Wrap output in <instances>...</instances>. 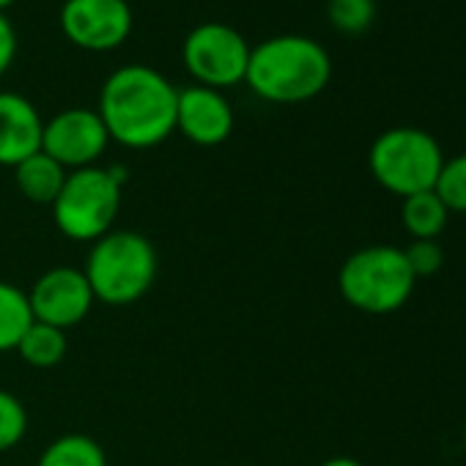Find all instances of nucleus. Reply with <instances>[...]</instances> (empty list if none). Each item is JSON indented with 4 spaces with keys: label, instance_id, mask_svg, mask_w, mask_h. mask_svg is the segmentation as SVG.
I'll return each instance as SVG.
<instances>
[{
    "label": "nucleus",
    "instance_id": "obj_1",
    "mask_svg": "<svg viewBox=\"0 0 466 466\" xmlns=\"http://www.w3.org/2000/svg\"><path fill=\"white\" fill-rule=\"evenodd\" d=\"M178 88L157 69L129 64L116 69L99 94V118L110 140L127 148H154L176 132Z\"/></svg>",
    "mask_w": 466,
    "mask_h": 466
},
{
    "label": "nucleus",
    "instance_id": "obj_2",
    "mask_svg": "<svg viewBox=\"0 0 466 466\" xmlns=\"http://www.w3.org/2000/svg\"><path fill=\"white\" fill-rule=\"evenodd\" d=\"M332 77V58L310 36L280 34L250 50L245 83L267 102L299 105L319 96Z\"/></svg>",
    "mask_w": 466,
    "mask_h": 466
},
{
    "label": "nucleus",
    "instance_id": "obj_3",
    "mask_svg": "<svg viewBox=\"0 0 466 466\" xmlns=\"http://www.w3.org/2000/svg\"><path fill=\"white\" fill-rule=\"evenodd\" d=\"M159 272L154 245L137 230H110L88 250L83 275L96 302L124 308L143 299Z\"/></svg>",
    "mask_w": 466,
    "mask_h": 466
},
{
    "label": "nucleus",
    "instance_id": "obj_4",
    "mask_svg": "<svg viewBox=\"0 0 466 466\" xmlns=\"http://www.w3.org/2000/svg\"><path fill=\"white\" fill-rule=\"evenodd\" d=\"M414 283L417 278L411 275L403 250L390 245H370L351 253L338 275L340 297L368 316L400 310L409 302Z\"/></svg>",
    "mask_w": 466,
    "mask_h": 466
},
{
    "label": "nucleus",
    "instance_id": "obj_5",
    "mask_svg": "<svg viewBox=\"0 0 466 466\" xmlns=\"http://www.w3.org/2000/svg\"><path fill=\"white\" fill-rule=\"evenodd\" d=\"M121 189L124 178L118 170L96 165L69 170L61 195L50 206L56 228L72 242L94 245L113 230L121 208Z\"/></svg>",
    "mask_w": 466,
    "mask_h": 466
},
{
    "label": "nucleus",
    "instance_id": "obj_6",
    "mask_svg": "<svg viewBox=\"0 0 466 466\" xmlns=\"http://www.w3.org/2000/svg\"><path fill=\"white\" fill-rule=\"evenodd\" d=\"M373 178L392 195L409 198L433 189L444 154L433 135L417 127H395L381 132L368 154Z\"/></svg>",
    "mask_w": 466,
    "mask_h": 466
},
{
    "label": "nucleus",
    "instance_id": "obj_7",
    "mask_svg": "<svg viewBox=\"0 0 466 466\" xmlns=\"http://www.w3.org/2000/svg\"><path fill=\"white\" fill-rule=\"evenodd\" d=\"M250 50L253 47L237 28L225 23H203L187 34L181 56L187 72L198 80V86L222 91L245 83Z\"/></svg>",
    "mask_w": 466,
    "mask_h": 466
},
{
    "label": "nucleus",
    "instance_id": "obj_8",
    "mask_svg": "<svg viewBox=\"0 0 466 466\" xmlns=\"http://www.w3.org/2000/svg\"><path fill=\"white\" fill-rule=\"evenodd\" d=\"M58 20L64 36L91 53L121 47L135 25L127 0H64Z\"/></svg>",
    "mask_w": 466,
    "mask_h": 466
},
{
    "label": "nucleus",
    "instance_id": "obj_9",
    "mask_svg": "<svg viewBox=\"0 0 466 466\" xmlns=\"http://www.w3.org/2000/svg\"><path fill=\"white\" fill-rule=\"evenodd\" d=\"M107 143H110V135L96 110L69 107V110L56 113L50 121H45L42 151L53 157L58 165H64L66 170L96 165Z\"/></svg>",
    "mask_w": 466,
    "mask_h": 466
},
{
    "label": "nucleus",
    "instance_id": "obj_10",
    "mask_svg": "<svg viewBox=\"0 0 466 466\" xmlns=\"http://www.w3.org/2000/svg\"><path fill=\"white\" fill-rule=\"evenodd\" d=\"M28 302H31L34 321L69 332L72 327L88 319L96 299L83 269L53 267L36 278V283L28 291Z\"/></svg>",
    "mask_w": 466,
    "mask_h": 466
},
{
    "label": "nucleus",
    "instance_id": "obj_11",
    "mask_svg": "<svg viewBox=\"0 0 466 466\" xmlns=\"http://www.w3.org/2000/svg\"><path fill=\"white\" fill-rule=\"evenodd\" d=\"M176 129L195 146H219L233 132V107L217 88L187 86L178 91Z\"/></svg>",
    "mask_w": 466,
    "mask_h": 466
},
{
    "label": "nucleus",
    "instance_id": "obj_12",
    "mask_svg": "<svg viewBox=\"0 0 466 466\" xmlns=\"http://www.w3.org/2000/svg\"><path fill=\"white\" fill-rule=\"evenodd\" d=\"M45 118L36 105L15 91H0V165L17 167L31 154L42 151Z\"/></svg>",
    "mask_w": 466,
    "mask_h": 466
},
{
    "label": "nucleus",
    "instance_id": "obj_13",
    "mask_svg": "<svg viewBox=\"0 0 466 466\" xmlns=\"http://www.w3.org/2000/svg\"><path fill=\"white\" fill-rule=\"evenodd\" d=\"M69 170L64 165H58L53 157H47L45 151L31 154L28 159H23L15 167V184L23 192L25 200L36 203V206H53L56 198L64 189Z\"/></svg>",
    "mask_w": 466,
    "mask_h": 466
},
{
    "label": "nucleus",
    "instance_id": "obj_14",
    "mask_svg": "<svg viewBox=\"0 0 466 466\" xmlns=\"http://www.w3.org/2000/svg\"><path fill=\"white\" fill-rule=\"evenodd\" d=\"M15 351L31 368L47 370V368H56L58 362H64V357L69 351V335L64 329H58V327L34 321Z\"/></svg>",
    "mask_w": 466,
    "mask_h": 466
},
{
    "label": "nucleus",
    "instance_id": "obj_15",
    "mask_svg": "<svg viewBox=\"0 0 466 466\" xmlns=\"http://www.w3.org/2000/svg\"><path fill=\"white\" fill-rule=\"evenodd\" d=\"M447 217L450 211L433 189L403 198L400 222L411 233V239H436L447 225Z\"/></svg>",
    "mask_w": 466,
    "mask_h": 466
},
{
    "label": "nucleus",
    "instance_id": "obj_16",
    "mask_svg": "<svg viewBox=\"0 0 466 466\" xmlns=\"http://www.w3.org/2000/svg\"><path fill=\"white\" fill-rule=\"evenodd\" d=\"M36 466H107V455L94 436L64 433L42 450Z\"/></svg>",
    "mask_w": 466,
    "mask_h": 466
},
{
    "label": "nucleus",
    "instance_id": "obj_17",
    "mask_svg": "<svg viewBox=\"0 0 466 466\" xmlns=\"http://www.w3.org/2000/svg\"><path fill=\"white\" fill-rule=\"evenodd\" d=\"M34 324L28 291L15 283L0 280V354L15 351L28 327Z\"/></svg>",
    "mask_w": 466,
    "mask_h": 466
},
{
    "label": "nucleus",
    "instance_id": "obj_18",
    "mask_svg": "<svg viewBox=\"0 0 466 466\" xmlns=\"http://www.w3.org/2000/svg\"><path fill=\"white\" fill-rule=\"evenodd\" d=\"M327 17L335 31L346 36H362L376 20V0H329Z\"/></svg>",
    "mask_w": 466,
    "mask_h": 466
},
{
    "label": "nucleus",
    "instance_id": "obj_19",
    "mask_svg": "<svg viewBox=\"0 0 466 466\" xmlns=\"http://www.w3.org/2000/svg\"><path fill=\"white\" fill-rule=\"evenodd\" d=\"M433 192L447 206V211H466V154L444 159Z\"/></svg>",
    "mask_w": 466,
    "mask_h": 466
},
{
    "label": "nucleus",
    "instance_id": "obj_20",
    "mask_svg": "<svg viewBox=\"0 0 466 466\" xmlns=\"http://www.w3.org/2000/svg\"><path fill=\"white\" fill-rule=\"evenodd\" d=\"M28 433V409L25 403L9 392L0 390V452L15 450Z\"/></svg>",
    "mask_w": 466,
    "mask_h": 466
},
{
    "label": "nucleus",
    "instance_id": "obj_21",
    "mask_svg": "<svg viewBox=\"0 0 466 466\" xmlns=\"http://www.w3.org/2000/svg\"><path fill=\"white\" fill-rule=\"evenodd\" d=\"M406 264L414 278H428L436 275L444 264V253L436 245V239H411V245L403 250Z\"/></svg>",
    "mask_w": 466,
    "mask_h": 466
},
{
    "label": "nucleus",
    "instance_id": "obj_22",
    "mask_svg": "<svg viewBox=\"0 0 466 466\" xmlns=\"http://www.w3.org/2000/svg\"><path fill=\"white\" fill-rule=\"evenodd\" d=\"M15 56H17V34L9 17L0 12V77L9 72V66L15 64Z\"/></svg>",
    "mask_w": 466,
    "mask_h": 466
},
{
    "label": "nucleus",
    "instance_id": "obj_23",
    "mask_svg": "<svg viewBox=\"0 0 466 466\" xmlns=\"http://www.w3.org/2000/svg\"><path fill=\"white\" fill-rule=\"evenodd\" d=\"M321 466H365V463H360L357 458H349V455H335V458H327Z\"/></svg>",
    "mask_w": 466,
    "mask_h": 466
},
{
    "label": "nucleus",
    "instance_id": "obj_24",
    "mask_svg": "<svg viewBox=\"0 0 466 466\" xmlns=\"http://www.w3.org/2000/svg\"><path fill=\"white\" fill-rule=\"evenodd\" d=\"M12 4H15V0H0V12H6V9H9Z\"/></svg>",
    "mask_w": 466,
    "mask_h": 466
}]
</instances>
